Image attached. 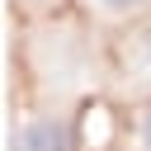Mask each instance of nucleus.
<instances>
[{
	"instance_id": "7ed1b4c3",
	"label": "nucleus",
	"mask_w": 151,
	"mask_h": 151,
	"mask_svg": "<svg viewBox=\"0 0 151 151\" xmlns=\"http://www.w3.org/2000/svg\"><path fill=\"white\" fill-rule=\"evenodd\" d=\"M137 66H146V71H151V24L137 33Z\"/></svg>"
},
{
	"instance_id": "f257e3e1",
	"label": "nucleus",
	"mask_w": 151,
	"mask_h": 151,
	"mask_svg": "<svg viewBox=\"0 0 151 151\" xmlns=\"http://www.w3.org/2000/svg\"><path fill=\"white\" fill-rule=\"evenodd\" d=\"M9 151H76V132L66 118H52V113H38V118H24L9 137Z\"/></svg>"
},
{
	"instance_id": "f03ea898",
	"label": "nucleus",
	"mask_w": 151,
	"mask_h": 151,
	"mask_svg": "<svg viewBox=\"0 0 151 151\" xmlns=\"http://www.w3.org/2000/svg\"><path fill=\"white\" fill-rule=\"evenodd\" d=\"M94 9H104V14H137V9H146L151 0H90Z\"/></svg>"
},
{
	"instance_id": "20e7f679",
	"label": "nucleus",
	"mask_w": 151,
	"mask_h": 151,
	"mask_svg": "<svg viewBox=\"0 0 151 151\" xmlns=\"http://www.w3.org/2000/svg\"><path fill=\"white\" fill-rule=\"evenodd\" d=\"M137 146L142 151H151V104L142 109V118H137Z\"/></svg>"
}]
</instances>
